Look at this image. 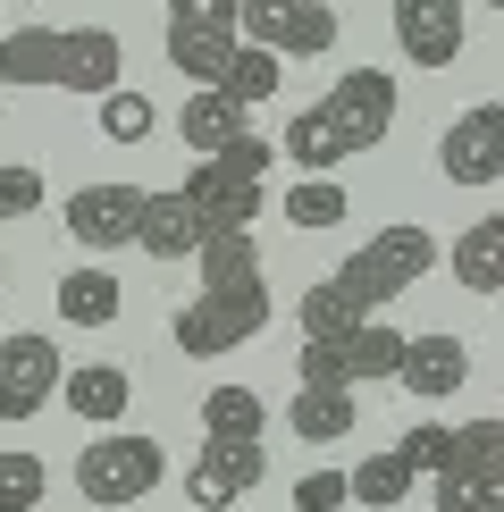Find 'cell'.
<instances>
[{"label": "cell", "instance_id": "obj_1", "mask_svg": "<svg viewBox=\"0 0 504 512\" xmlns=\"http://www.w3.org/2000/svg\"><path fill=\"white\" fill-rule=\"evenodd\" d=\"M429 269H437V236H429V227H412V219L378 227V236H370L362 252H353L345 269H328L320 286L303 294V336L362 328V319H378V311L395 303V294H412Z\"/></svg>", "mask_w": 504, "mask_h": 512}, {"label": "cell", "instance_id": "obj_2", "mask_svg": "<svg viewBox=\"0 0 504 512\" xmlns=\"http://www.w3.org/2000/svg\"><path fill=\"white\" fill-rule=\"evenodd\" d=\"M387 126H395V76L387 68H345L311 110H294L278 152L303 168V177H336L353 152L387 143Z\"/></svg>", "mask_w": 504, "mask_h": 512}, {"label": "cell", "instance_id": "obj_3", "mask_svg": "<svg viewBox=\"0 0 504 512\" xmlns=\"http://www.w3.org/2000/svg\"><path fill=\"white\" fill-rule=\"evenodd\" d=\"M9 42V84H51V93H118L126 84V42L110 26H17Z\"/></svg>", "mask_w": 504, "mask_h": 512}, {"label": "cell", "instance_id": "obj_4", "mask_svg": "<svg viewBox=\"0 0 504 512\" xmlns=\"http://www.w3.org/2000/svg\"><path fill=\"white\" fill-rule=\"evenodd\" d=\"M261 328H269V286H261V277H210L194 303H177V319H168V336H177L185 361L236 353V345H252Z\"/></svg>", "mask_w": 504, "mask_h": 512}, {"label": "cell", "instance_id": "obj_5", "mask_svg": "<svg viewBox=\"0 0 504 512\" xmlns=\"http://www.w3.org/2000/svg\"><path fill=\"white\" fill-rule=\"evenodd\" d=\"M160 479H168V445H160V437H143V429H101V437L76 454V496H84V504H101V512L143 504Z\"/></svg>", "mask_w": 504, "mask_h": 512}, {"label": "cell", "instance_id": "obj_6", "mask_svg": "<svg viewBox=\"0 0 504 512\" xmlns=\"http://www.w3.org/2000/svg\"><path fill=\"white\" fill-rule=\"evenodd\" d=\"M269 160H278V143H261V135H236L227 152H202L194 168H185V194L202 202L210 236H219V227H252V210H261V177H269Z\"/></svg>", "mask_w": 504, "mask_h": 512}, {"label": "cell", "instance_id": "obj_7", "mask_svg": "<svg viewBox=\"0 0 504 512\" xmlns=\"http://www.w3.org/2000/svg\"><path fill=\"white\" fill-rule=\"evenodd\" d=\"M404 345L412 336H395L387 319H362V328H336V336H303L294 370H303V387H362V378L404 370Z\"/></svg>", "mask_w": 504, "mask_h": 512}, {"label": "cell", "instance_id": "obj_8", "mask_svg": "<svg viewBox=\"0 0 504 512\" xmlns=\"http://www.w3.org/2000/svg\"><path fill=\"white\" fill-rule=\"evenodd\" d=\"M244 42H269L278 59H320L336 51V9L328 0H236Z\"/></svg>", "mask_w": 504, "mask_h": 512}, {"label": "cell", "instance_id": "obj_9", "mask_svg": "<svg viewBox=\"0 0 504 512\" xmlns=\"http://www.w3.org/2000/svg\"><path fill=\"white\" fill-rule=\"evenodd\" d=\"M143 185H118V177H101V185H76L68 210H59V227L84 244V252H118V244H135V227H143Z\"/></svg>", "mask_w": 504, "mask_h": 512}, {"label": "cell", "instance_id": "obj_10", "mask_svg": "<svg viewBox=\"0 0 504 512\" xmlns=\"http://www.w3.org/2000/svg\"><path fill=\"white\" fill-rule=\"evenodd\" d=\"M59 378H68V361L51 353V336H34V328L0 336V420H34L59 395Z\"/></svg>", "mask_w": 504, "mask_h": 512}, {"label": "cell", "instance_id": "obj_11", "mask_svg": "<svg viewBox=\"0 0 504 512\" xmlns=\"http://www.w3.org/2000/svg\"><path fill=\"white\" fill-rule=\"evenodd\" d=\"M437 168H446V185H496L504 177V101L462 110L446 135H437Z\"/></svg>", "mask_w": 504, "mask_h": 512}, {"label": "cell", "instance_id": "obj_12", "mask_svg": "<svg viewBox=\"0 0 504 512\" xmlns=\"http://www.w3.org/2000/svg\"><path fill=\"white\" fill-rule=\"evenodd\" d=\"M269 471V454H261V437H202V462H194V479H185V496H194L202 512H227L236 496H252Z\"/></svg>", "mask_w": 504, "mask_h": 512}, {"label": "cell", "instance_id": "obj_13", "mask_svg": "<svg viewBox=\"0 0 504 512\" xmlns=\"http://www.w3.org/2000/svg\"><path fill=\"white\" fill-rule=\"evenodd\" d=\"M236 42H244L236 17H168L160 51H168V68H177L185 84H219L227 59H236Z\"/></svg>", "mask_w": 504, "mask_h": 512}, {"label": "cell", "instance_id": "obj_14", "mask_svg": "<svg viewBox=\"0 0 504 512\" xmlns=\"http://www.w3.org/2000/svg\"><path fill=\"white\" fill-rule=\"evenodd\" d=\"M387 17L412 68H454L462 59V0H395Z\"/></svg>", "mask_w": 504, "mask_h": 512}, {"label": "cell", "instance_id": "obj_15", "mask_svg": "<svg viewBox=\"0 0 504 512\" xmlns=\"http://www.w3.org/2000/svg\"><path fill=\"white\" fill-rule=\"evenodd\" d=\"M210 236V219H202V202L185 194V185H168V194L143 202V227H135V252H152V261H194Z\"/></svg>", "mask_w": 504, "mask_h": 512}, {"label": "cell", "instance_id": "obj_16", "mask_svg": "<svg viewBox=\"0 0 504 512\" xmlns=\"http://www.w3.org/2000/svg\"><path fill=\"white\" fill-rule=\"evenodd\" d=\"M404 387L420 395V403H446V395H462L471 387V345H462V336H412L404 345Z\"/></svg>", "mask_w": 504, "mask_h": 512}, {"label": "cell", "instance_id": "obj_17", "mask_svg": "<svg viewBox=\"0 0 504 512\" xmlns=\"http://www.w3.org/2000/svg\"><path fill=\"white\" fill-rule=\"evenodd\" d=\"M177 135H185V152H227L236 135H252V110L236 93H219V84H194L177 110Z\"/></svg>", "mask_w": 504, "mask_h": 512}, {"label": "cell", "instance_id": "obj_18", "mask_svg": "<svg viewBox=\"0 0 504 512\" xmlns=\"http://www.w3.org/2000/svg\"><path fill=\"white\" fill-rule=\"evenodd\" d=\"M59 403H68L76 420H126V403H135V378H126L118 361H84V370L59 378Z\"/></svg>", "mask_w": 504, "mask_h": 512}, {"label": "cell", "instance_id": "obj_19", "mask_svg": "<svg viewBox=\"0 0 504 512\" xmlns=\"http://www.w3.org/2000/svg\"><path fill=\"white\" fill-rule=\"evenodd\" d=\"M454 277L471 294H504V210H488L454 236Z\"/></svg>", "mask_w": 504, "mask_h": 512}, {"label": "cell", "instance_id": "obj_20", "mask_svg": "<svg viewBox=\"0 0 504 512\" xmlns=\"http://www.w3.org/2000/svg\"><path fill=\"white\" fill-rule=\"evenodd\" d=\"M353 387H294L286 403V429L294 437H311V445H336V437H353Z\"/></svg>", "mask_w": 504, "mask_h": 512}, {"label": "cell", "instance_id": "obj_21", "mask_svg": "<svg viewBox=\"0 0 504 512\" xmlns=\"http://www.w3.org/2000/svg\"><path fill=\"white\" fill-rule=\"evenodd\" d=\"M51 294H59V319L68 328H110L118 319V277L110 269H68Z\"/></svg>", "mask_w": 504, "mask_h": 512}, {"label": "cell", "instance_id": "obj_22", "mask_svg": "<svg viewBox=\"0 0 504 512\" xmlns=\"http://www.w3.org/2000/svg\"><path fill=\"white\" fill-rule=\"evenodd\" d=\"M278 84H286V59L269 51V42H236V59H227L219 93H236L244 110H252V101H269V93H278Z\"/></svg>", "mask_w": 504, "mask_h": 512}, {"label": "cell", "instance_id": "obj_23", "mask_svg": "<svg viewBox=\"0 0 504 512\" xmlns=\"http://www.w3.org/2000/svg\"><path fill=\"white\" fill-rule=\"evenodd\" d=\"M345 479H353V504H378V512H395V504L412 496V479H420V471L404 462V445H387V454H370L362 471H345Z\"/></svg>", "mask_w": 504, "mask_h": 512}, {"label": "cell", "instance_id": "obj_24", "mask_svg": "<svg viewBox=\"0 0 504 512\" xmlns=\"http://www.w3.org/2000/svg\"><path fill=\"white\" fill-rule=\"evenodd\" d=\"M261 429H269V412L252 387H210L202 395V437H261Z\"/></svg>", "mask_w": 504, "mask_h": 512}, {"label": "cell", "instance_id": "obj_25", "mask_svg": "<svg viewBox=\"0 0 504 512\" xmlns=\"http://www.w3.org/2000/svg\"><path fill=\"white\" fill-rule=\"evenodd\" d=\"M345 185H336V177H303V185H294V194H286V219L294 227H303V236H320V227H345Z\"/></svg>", "mask_w": 504, "mask_h": 512}, {"label": "cell", "instance_id": "obj_26", "mask_svg": "<svg viewBox=\"0 0 504 512\" xmlns=\"http://www.w3.org/2000/svg\"><path fill=\"white\" fill-rule=\"evenodd\" d=\"M101 135H110V143H143V135H152V101H143L135 84L101 93Z\"/></svg>", "mask_w": 504, "mask_h": 512}, {"label": "cell", "instance_id": "obj_27", "mask_svg": "<svg viewBox=\"0 0 504 512\" xmlns=\"http://www.w3.org/2000/svg\"><path fill=\"white\" fill-rule=\"evenodd\" d=\"M404 462L420 479H437L454 462V429H446V420H412V429H404Z\"/></svg>", "mask_w": 504, "mask_h": 512}, {"label": "cell", "instance_id": "obj_28", "mask_svg": "<svg viewBox=\"0 0 504 512\" xmlns=\"http://www.w3.org/2000/svg\"><path fill=\"white\" fill-rule=\"evenodd\" d=\"M42 487H51V471H42V454H0V504H42Z\"/></svg>", "mask_w": 504, "mask_h": 512}, {"label": "cell", "instance_id": "obj_29", "mask_svg": "<svg viewBox=\"0 0 504 512\" xmlns=\"http://www.w3.org/2000/svg\"><path fill=\"white\" fill-rule=\"evenodd\" d=\"M437 512H504V487H488V479H462V471H446V479H437Z\"/></svg>", "mask_w": 504, "mask_h": 512}, {"label": "cell", "instance_id": "obj_30", "mask_svg": "<svg viewBox=\"0 0 504 512\" xmlns=\"http://www.w3.org/2000/svg\"><path fill=\"white\" fill-rule=\"evenodd\" d=\"M336 504H353V479H345V471H311V479H294V512H336Z\"/></svg>", "mask_w": 504, "mask_h": 512}, {"label": "cell", "instance_id": "obj_31", "mask_svg": "<svg viewBox=\"0 0 504 512\" xmlns=\"http://www.w3.org/2000/svg\"><path fill=\"white\" fill-rule=\"evenodd\" d=\"M42 210V177L34 168H0V219H34Z\"/></svg>", "mask_w": 504, "mask_h": 512}, {"label": "cell", "instance_id": "obj_32", "mask_svg": "<svg viewBox=\"0 0 504 512\" xmlns=\"http://www.w3.org/2000/svg\"><path fill=\"white\" fill-rule=\"evenodd\" d=\"M168 17H236V0H160Z\"/></svg>", "mask_w": 504, "mask_h": 512}, {"label": "cell", "instance_id": "obj_33", "mask_svg": "<svg viewBox=\"0 0 504 512\" xmlns=\"http://www.w3.org/2000/svg\"><path fill=\"white\" fill-rule=\"evenodd\" d=\"M0 84H9V42H0Z\"/></svg>", "mask_w": 504, "mask_h": 512}, {"label": "cell", "instance_id": "obj_34", "mask_svg": "<svg viewBox=\"0 0 504 512\" xmlns=\"http://www.w3.org/2000/svg\"><path fill=\"white\" fill-rule=\"evenodd\" d=\"M479 9H504V0H479Z\"/></svg>", "mask_w": 504, "mask_h": 512}, {"label": "cell", "instance_id": "obj_35", "mask_svg": "<svg viewBox=\"0 0 504 512\" xmlns=\"http://www.w3.org/2000/svg\"><path fill=\"white\" fill-rule=\"evenodd\" d=\"M0 512H26V504H0Z\"/></svg>", "mask_w": 504, "mask_h": 512}, {"label": "cell", "instance_id": "obj_36", "mask_svg": "<svg viewBox=\"0 0 504 512\" xmlns=\"http://www.w3.org/2000/svg\"><path fill=\"white\" fill-rule=\"evenodd\" d=\"M0 277H9V261H0Z\"/></svg>", "mask_w": 504, "mask_h": 512}]
</instances>
